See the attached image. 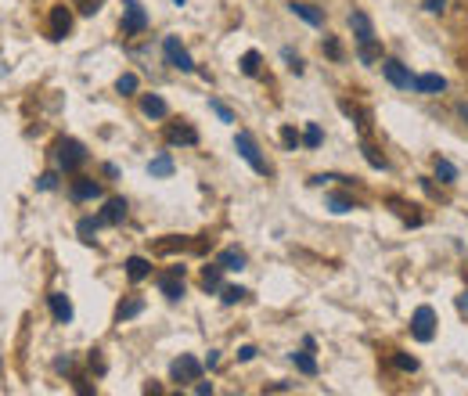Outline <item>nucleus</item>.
<instances>
[{"instance_id": "nucleus-1", "label": "nucleus", "mask_w": 468, "mask_h": 396, "mask_svg": "<svg viewBox=\"0 0 468 396\" xmlns=\"http://www.w3.org/2000/svg\"><path fill=\"white\" fill-rule=\"evenodd\" d=\"M349 25H353V32H356L360 58H364V61H374V32H371V22H367V14L353 11V14H349Z\"/></svg>"}, {"instance_id": "nucleus-2", "label": "nucleus", "mask_w": 468, "mask_h": 396, "mask_svg": "<svg viewBox=\"0 0 468 396\" xmlns=\"http://www.w3.org/2000/svg\"><path fill=\"white\" fill-rule=\"evenodd\" d=\"M234 148H238V155L256 169V173H266V158L259 155V148H256V137L248 133V130H238V137H234Z\"/></svg>"}, {"instance_id": "nucleus-3", "label": "nucleus", "mask_w": 468, "mask_h": 396, "mask_svg": "<svg viewBox=\"0 0 468 396\" xmlns=\"http://www.w3.org/2000/svg\"><path fill=\"white\" fill-rule=\"evenodd\" d=\"M202 374V364L191 356V353H180L173 364H169V378L173 382H194Z\"/></svg>"}, {"instance_id": "nucleus-4", "label": "nucleus", "mask_w": 468, "mask_h": 396, "mask_svg": "<svg viewBox=\"0 0 468 396\" xmlns=\"http://www.w3.org/2000/svg\"><path fill=\"white\" fill-rule=\"evenodd\" d=\"M162 50H166V61H169L173 68H180V72H194V61H191V54L180 47V40H176V36H166Z\"/></svg>"}, {"instance_id": "nucleus-5", "label": "nucleus", "mask_w": 468, "mask_h": 396, "mask_svg": "<svg viewBox=\"0 0 468 396\" xmlns=\"http://www.w3.org/2000/svg\"><path fill=\"white\" fill-rule=\"evenodd\" d=\"M58 162L61 169H79L86 162V151L79 140H58Z\"/></svg>"}, {"instance_id": "nucleus-6", "label": "nucleus", "mask_w": 468, "mask_h": 396, "mask_svg": "<svg viewBox=\"0 0 468 396\" xmlns=\"http://www.w3.org/2000/svg\"><path fill=\"white\" fill-rule=\"evenodd\" d=\"M410 331H414L418 342H428L432 331H436V313H432L428 306H418V310H414V320H410Z\"/></svg>"}, {"instance_id": "nucleus-7", "label": "nucleus", "mask_w": 468, "mask_h": 396, "mask_svg": "<svg viewBox=\"0 0 468 396\" xmlns=\"http://www.w3.org/2000/svg\"><path fill=\"white\" fill-rule=\"evenodd\" d=\"M158 288H162L166 299H180V295H184V266H173L169 274H162V277H158Z\"/></svg>"}, {"instance_id": "nucleus-8", "label": "nucleus", "mask_w": 468, "mask_h": 396, "mask_svg": "<svg viewBox=\"0 0 468 396\" xmlns=\"http://www.w3.org/2000/svg\"><path fill=\"white\" fill-rule=\"evenodd\" d=\"M68 29H72V14H68V7H65V4L50 7V40H65Z\"/></svg>"}, {"instance_id": "nucleus-9", "label": "nucleus", "mask_w": 468, "mask_h": 396, "mask_svg": "<svg viewBox=\"0 0 468 396\" xmlns=\"http://www.w3.org/2000/svg\"><path fill=\"white\" fill-rule=\"evenodd\" d=\"M148 25V14L137 0H126V14H122V32H140Z\"/></svg>"}, {"instance_id": "nucleus-10", "label": "nucleus", "mask_w": 468, "mask_h": 396, "mask_svg": "<svg viewBox=\"0 0 468 396\" xmlns=\"http://www.w3.org/2000/svg\"><path fill=\"white\" fill-rule=\"evenodd\" d=\"M166 140H169V144H198V133H194V126H187V122H169V126H166Z\"/></svg>"}, {"instance_id": "nucleus-11", "label": "nucleus", "mask_w": 468, "mask_h": 396, "mask_svg": "<svg viewBox=\"0 0 468 396\" xmlns=\"http://www.w3.org/2000/svg\"><path fill=\"white\" fill-rule=\"evenodd\" d=\"M382 72H385V79L392 83V86H410L414 79H410V72L396 61V58H389V61H382Z\"/></svg>"}, {"instance_id": "nucleus-12", "label": "nucleus", "mask_w": 468, "mask_h": 396, "mask_svg": "<svg viewBox=\"0 0 468 396\" xmlns=\"http://www.w3.org/2000/svg\"><path fill=\"white\" fill-rule=\"evenodd\" d=\"M50 313H54L58 324H68V320H72V302H68V295L54 292V295H50Z\"/></svg>"}, {"instance_id": "nucleus-13", "label": "nucleus", "mask_w": 468, "mask_h": 396, "mask_svg": "<svg viewBox=\"0 0 468 396\" xmlns=\"http://www.w3.org/2000/svg\"><path fill=\"white\" fill-rule=\"evenodd\" d=\"M101 194V184H94V180H76L72 184V198L76 202H86V198H97Z\"/></svg>"}, {"instance_id": "nucleus-14", "label": "nucleus", "mask_w": 468, "mask_h": 396, "mask_svg": "<svg viewBox=\"0 0 468 396\" xmlns=\"http://www.w3.org/2000/svg\"><path fill=\"white\" fill-rule=\"evenodd\" d=\"M126 274H130V281H140V277L151 274V263H148L144 256H130V259H126Z\"/></svg>"}, {"instance_id": "nucleus-15", "label": "nucleus", "mask_w": 468, "mask_h": 396, "mask_svg": "<svg viewBox=\"0 0 468 396\" xmlns=\"http://www.w3.org/2000/svg\"><path fill=\"white\" fill-rule=\"evenodd\" d=\"M126 216V202L122 198H112L108 205H104V212H101V223H119Z\"/></svg>"}, {"instance_id": "nucleus-16", "label": "nucleus", "mask_w": 468, "mask_h": 396, "mask_svg": "<svg viewBox=\"0 0 468 396\" xmlns=\"http://www.w3.org/2000/svg\"><path fill=\"white\" fill-rule=\"evenodd\" d=\"M223 270H241L245 266V252H238V248H227V252H220V259H216Z\"/></svg>"}, {"instance_id": "nucleus-17", "label": "nucleus", "mask_w": 468, "mask_h": 396, "mask_svg": "<svg viewBox=\"0 0 468 396\" xmlns=\"http://www.w3.org/2000/svg\"><path fill=\"white\" fill-rule=\"evenodd\" d=\"M410 86H418V90H425V94H436V90L446 86V79H443V76H418Z\"/></svg>"}, {"instance_id": "nucleus-18", "label": "nucleus", "mask_w": 468, "mask_h": 396, "mask_svg": "<svg viewBox=\"0 0 468 396\" xmlns=\"http://www.w3.org/2000/svg\"><path fill=\"white\" fill-rule=\"evenodd\" d=\"M292 14H299V18L310 22V25H320V11H317L313 4H292Z\"/></svg>"}, {"instance_id": "nucleus-19", "label": "nucleus", "mask_w": 468, "mask_h": 396, "mask_svg": "<svg viewBox=\"0 0 468 396\" xmlns=\"http://www.w3.org/2000/svg\"><path fill=\"white\" fill-rule=\"evenodd\" d=\"M140 108H144V115H155V119H162V115H166V101H162V97H155V94H148V97L140 101Z\"/></svg>"}, {"instance_id": "nucleus-20", "label": "nucleus", "mask_w": 468, "mask_h": 396, "mask_svg": "<svg viewBox=\"0 0 468 396\" xmlns=\"http://www.w3.org/2000/svg\"><path fill=\"white\" fill-rule=\"evenodd\" d=\"M148 173H151V176H169V173H173V158H169V155H158V158H151Z\"/></svg>"}, {"instance_id": "nucleus-21", "label": "nucleus", "mask_w": 468, "mask_h": 396, "mask_svg": "<svg viewBox=\"0 0 468 396\" xmlns=\"http://www.w3.org/2000/svg\"><path fill=\"white\" fill-rule=\"evenodd\" d=\"M140 310H144V302H140V299H130V302H119L115 317H119V320H130V317H137Z\"/></svg>"}, {"instance_id": "nucleus-22", "label": "nucleus", "mask_w": 468, "mask_h": 396, "mask_svg": "<svg viewBox=\"0 0 468 396\" xmlns=\"http://www.w3.org/2000/svg\"><path fill=\"white\" fill-rule=\"evenodd\" d=\"M220 270H223L220 263H212V266H205V270H202V284H205L209 292H212V288H220Z\"/></svg>"}, {"instance_id": "nucleus-23", "label": "nucleus", "mask_w": 468, "mask_h": 396, "mask_svg": "<svg viewBox=\"0 0 468 396\" xmlns=\"http://www.w3.org/2000/svg\"><path fill=\"white\" fill-rule=\"evenodd\" d=\"M97 223H101V220H90V216H86V220H79V227H76V230H79V238H83V241H94Z\"/></svg>"}, {"instance_id": "nucleus-24", "label": "nucleus", "mask_w": 468, "mask_h": 396, "mask_svg": "<svg viewBox=\"0 0 468 396\" xmlns=\"http://www.w3.org/2000/svg\"><path fill=\"white\" fill-rule=\"evenodd\" d=\"M241 72H245V76H256V72H259V54H256V50H248V54L241 58Z\"/></svg>"}, {"instance_id": "nucleus-25", "label": "nucleus", "mask_w": 468, "mask_h": 396, "mask_svg": "<svg viewBox=\"0 0 468 396\" xmlns=\"http://www.w3.org/2000/svg\"><path fill=\"white\" fill-rule=\"evenodd\" d=\"M292 360H295V367H299V371H306V374H313V371H317L313 356H306V353H292Z\"/></svg>"}, {"instance_id": "nucleus-26", "label": "nucleus", "mask_w": 468, "mask_h": 396, "mask_svg": "<svg viewBox=\"0 0 468 396\" xmlns=\"http://www.w3.org/2000/svg\"><path fill=\"white\" fill-rule=\"evenodd\" d=\"M115 90H119V94H133V90H137V76H130V72H126V76H119Z\"/></svg>"}, {"instance_id": "nucleus-27", "label": "nucleus", "mask_w": 468, "mask_h": 396, "mask_svg": "<svg viewBox=\"0 0 468 396\" xmlns=\"http://www.w3.org/2000/svg\"><path fill=\"white\" fill-rule=\"evenodd\" d=\"M436 173H439V176H443V180H446V184H450V180H454V176H457V169H454V166H450V162H446V158H436Z\"/></svg>"}, {"instance_id": "nucleus-28", "label": "nucleus", "mask_w": 468, "mask_h": 396, "mask_svg": "<svg viewBox=\"0 0 468 396\" xmlns=\"http://www.w3.org/2000/svg\"><path fill=\"white\" fill-rule=\"evenodd\" d=\"M328 205H331V212H349V209H353V202H349V198H342V194H331V198H328Z\"/></svg>"}, {"instance_id": "nucleus-29", "label": "nucleus", "mask_w": 468, "mask_h": 396, "mask_svg": "<svg viewBox=\"0 0 468 396\" xmlns=\"http://www.w3.org/2000/svg\"><path fill=\"white\" fill-rule=\"evenodd\" d=\"M302 140H306V148H317V144H320V126H306Z\"/></svg>"}, {"instance_id": "nucleus-30", "label": "nucleus", "mask_w": 468, "mask_h": 396, "mask_svg": "<svg viewBox=\"0 0 468 396\" xmlns=\"http://www.w3.org/2000/svg\"><path fill=\"white\" fill-rule=\"evenodd\" d=\"M209 108H212V112H216L223 122H234V115H230V108H227V104H220V101H209Z\"/></svg>"}, {"instance_id": "nucleus-31", "label": "nucleus", "mask_w": 468, "mask_h": 396, "mask_svg": "<svg viewBox=\"0 0 468 396\" xmlns=\"http://www.w3.org/2000/svg\"><path fill=\"white\" fill-rule=\"evenodd\" d=\"M281 140H284V148H295V144H299V133H295V126H284V130H281Z\"/></svg>"}, {"instance_id": "nucleus-32", "label": "nucleus", "mask_w": 468, "mask_h": 396, "mask_svg": "<svg viewBox=\"0 0 468 396\" xmlns=\"http://www.w3.org/2000/svg\"><path fill=\"white\" fill-rule=\"evenodd\" d=\"M392 364H396V367H403V371H414V367H418V360H414V356H403V353H396V356H392Z\"/></svg>"}, {"instance_id": "nucleus-33", "label": "nucleus", "mask_w": 468, "mask_h": 396, "mask_svg": "<svg viewBox=\"0 0 468 396\" xmlns=\"http://www.w3.org/2000/svg\"><path fill=\"white\" fill-rule=\"evenodd\" d=\"M364 155H367V162H371L374 169H385V158H382V155H378L374 148H364Z\"/></svg>"}, {"instance_id": "nucleus-34", "label": "nucleus", "mask_w": 468, "mask_h": 396, "mask_svg": "<svg viewBox=\"0 0 468 396\" xmlns=\"http://www.w3.org/2000/svg\"><path fill=\"white\" fill-rule=\"evenodd\" d=\"M238 299H245V288H223V302H238Z\"/></svg>"}, {"instance_id": "nucleus-35", "label": "nucleus", "mask_w": 468, "mask_h": 396, "mask_svg": "<svg viewBox=\"0 0 468 396\" xmlns=\"http://www.w3.org/2000/svg\"><path fill=\"white\" fill-rule=\"evenodd\" d=\"M54 184H58V176H54V173H43V176H40V187H43V191H50Z\"/></svg>"}, {"instance_id": "nucleus-36", "label": "nucleus", "mask_w": 468, "mask_h": 396, "mask_svg": "<svg viewBox=\"0 0 468 396\" xmlns=\"http://www.w3.org/2000/svg\"><path fill=\"white\" fill-rule=\"evenodd\" d=\"M76 4H79L83 14H94V11H97V0H76Z\"/></svg>"}, {"instance_id": "nucleus-37", "label": "nucleus", "mask_w": 468, "mask_h": 396, "mask_svg": "<svg viewBox=\"0 0 468 396\" xmlns=\"http://www.w3.org/2000/svg\"><path fill=\"white\" fill-rule=\"evenodd\" d=\"M256 356V349L252 346H241V353H238V360H252Z\"/></svg>"}, {"instance_id": "nucleus-38", "label": "nucleus", "mask_w": 468, "mask_h": 396, "mask_svg": "<svg viewBox=\"0 0 468 396\" xmlns=\"http://www.w3.org/2000/svg\"><path fill=\"white\" fill-rule=\"evenodd\" d=\"M425 7H428V11H443V7H446V0H425Z\"/></svg>"}, {"instance_id": "nucleus-39", "label": "nucleus", "mask_w": 468, "mask_h": 396, "mask_svg": "<svg viewBox=\"0 0 468 396\" xmlns=\"http://www.w3.org/2000/svg\"><path fill=\"white\" fill-rule=\"evenodd\" d=\"M194 392H198V396H205V392H212V385H209V382H198V385H194Z\"/></svg>"}, {"instance_id": "nucleus-40", "label": "nucleus", "mask_w": 468, "mask_h": 396, "mask_svg": "<svg viewBox=\"0 0 468 396\" xmlns=\"http://www.w3.org/2000/svg\"><path fill=\"white\" fill-rule=\"evenodd\" d=\"M457 306H461V310H464V313H468V292H464V295H461V299H457Z\"/></svg>"}, {"instance_id": "nucleus-41", "label": "nucleus", "mask_w": 468, "mask_h": 396, "mask_svg": "<svg viewBox=\"0 0 468 396\" xmlns=\"http://www.w3.org/2000/svg\"><path fill=\"white\" fill-rule=\"evenodd\" d=\"M176 4H184V0H176Z\"/></svg>"}]
</instances>
